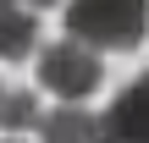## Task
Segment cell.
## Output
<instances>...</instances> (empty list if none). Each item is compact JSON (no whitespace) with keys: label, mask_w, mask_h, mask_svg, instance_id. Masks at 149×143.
I'll return each mask as SVG.
<instances>
[{"label":"cell","mask_w":149,"mask_h":143,"mask_svg":"<svg viewBox=\"0 0 149 143\" xmlns=\"http://www.w3.org/2000/svg\"><path fill=\"white\" fill-rule=\"evenodd\" d=\"M39 39V11L28 6H0V55L6 61H22Z\"/></svg>","instance_id":"obj_5"},{"label":"cell","mask_w":149,"mask_h":143,"mask_svg":"<svg viewBox=\"0 0 149 143\" xmlns=\"http://www.w3.org/2000/svg\"><path fill=\"white\" fill-rule=\"evenodd\" d=\"M66 33L88 50H138L149 33V0H72Z\"/></svg>","instance_id":"obj_1"},{"label":"cell","mask_w":149,"mask_h":143,"mask_svg":"<svg viewBox=\"0 0 149 143\" xmlns=\"http://www.w3.org/2000/svg\"><path fill=\"white\" fill-rule=\"evenodd\" d=\"M0 99H6V83H0Z\"/></svg>","instance_id":"obj_8"},{"label":"cell","mask_w":149,"mask_h":143,"mask_svg":"<svg viewBox=\"0 0 149 143\" xmlns=\"http://www.w3.org/2000/svg\"><path fill=\"white\" fill-rule=\"evenodd\" d=\"M0 6H28V11H39V6H55V0H0Z\"/></svg>","instance_id":"obj_7"},{"label":"cell","mask_w":149,"mask_h":143,"mask_svg":"<svg viewBox=\"0 0 149 143\" xmlns=\"http://www.w3.org/2000/svg\"><path fill=\"white\" fill-rule=\"evenodd\" d=\"M100 77H105L100 55H94L88 44H77V39H61V44H50V50L39 55V83H44L50 94H61L66 105L88 99V94L100 88Z\"/></svg>","instance_id":"obj_2"},{"label":"cell","mask_w":149,"mask_h":143,"mask_svg":"<svg viewBox=\"0 0 149 143\" xmlns=\"http://www.w3.org/2000/svg\"><path fill=\"white\" fill-rule=\"evenodd\" d=\"M44 143H100V116H88L83 105H61L39 121Z\"/></svg>","instance_id":"obj_4"},{"label":"cell","mask_w":149,"mask_h":143,"mask_svg":"<svg viewBox=\"0 0 149 143\" xmlns=\"http://www.w3.org/2000/svg\"><path fill=\"white\" fill-rule=\"evenodd\" d=\"M100 143H149V72L122 88V99L100 116Z\"/></svg>","instance_id":"obj_3"},{"label":"cell","mask_w":149,"mask_h":143,"mask_svg":"<svg viewBox=\"0 0 149 143\" xmlns=\"http://www.w3.org/2000/svg\"><path fill=\"white\" fill-rule=\"evenodd\" d=\"M44 116H39V99L28 94V88H6V99H0V127L6 132H28V127H39Z\"/></svg>","instance_id":"obj_6"}]
</instances>
